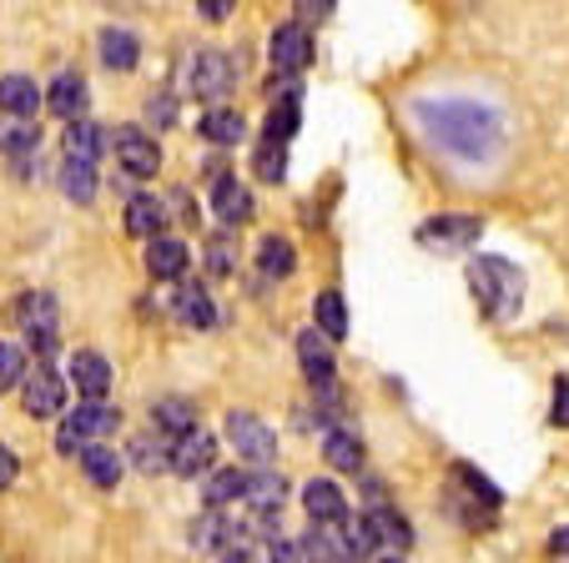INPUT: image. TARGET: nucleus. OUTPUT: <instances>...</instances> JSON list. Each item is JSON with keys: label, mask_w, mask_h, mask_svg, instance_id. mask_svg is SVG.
I'll list each match as a JSON object with an SVG mask.
<instances>
[{"label": "nucleus", "mask_w": 569, "mask_h": 563, "mask_svg": "<svg viewBox=\"0 0 569 563\" xmlns=\"http://www.w3.org/2000/svg\"><path fill=\"white\" fill-rule=\"evenodd\" d=\"M16 322L26 328V338H31V348L41 352V358L56 348V298L51 292H26V298L16 302Z\"/></svg>", "instance_id": "6"}, {"label": "nucleus", "mask_w": 569, "mask_h": 563, "mask_svg": "<svg viewBox=\"0 0 569 563\" xmlns=\"http://www.w3.org/2000/svg\"><path fill=\"white\" fill-rule=\"evenodd\" d=\"M383 563H403V559H383Z\"/></svg>", "instance_id": "48"}, {"label": "nucleus", "mask_w": 569, "mask_h": 563, "mask_svg": "<svg viewBox=\"0 0 569 563\" xmlns=\"http://www.w3.org/2000/svg\"><path fill=\"white\" fill-rule=\"evenodd\" d=\"M111 147H117V161H121V171H127V177H137V181L157 177L161 147H157V141H151L141 127H121L117 137H111Z\"/></svg>", "instance_id": "7"}, {"label": "nucleus", "mask_w": 569, "mask_h": 563, "mask_svg": "<svg viewBox=\"0 0 569 563\" xmlns=\"http://www.w3.org/2000/svg\"><path fill=\"white\" fill-rule=\"evenodd\" d=\"M167 463H172V473H182V479H197V473H207V468L217 463V443H212V433H187V438H177L172 448H167Z\"/></svg>", "instance_id": "11"}, {"label": "nucleus", "mask_w": 569, "mask_h": 563, "mask_svg": "<svg viewBox=\"0 0 569 563\" xmlns=\"http://www.w3.org/2000/svg\"><path fill=\"white\" fill-rule=\"evenodd\" d=\"M71 383L81 398H91V403H101V398L111 393V362L101 358V352H76L71 358Z\"/></svg>", "instance_id": "17"}, {"label": "nucleus", "mask_w": 569, "mask_h": 563, "mask_svg": "<svg viewBox=\"0 0 569 563\" xmlns=\"http://www.w3.org/2000/svg\"><path fill=\"white\" fill-rule=\"evenodd\" d=\"M147 272L157 277V282H172V277L187 272V247L177 242V237H157V242L147 247Z\"/></svg>", "instance_id": "22"}, {"label": "nucleus", "mask_w": 569, "mask_h": 563, "mask_svg": "<svg viewBox=\"0 0 569 563\" xmlns=\"http://www.w3.org/2000/svg\"><path fill=\"white\" fill-rule=\"evenodd\" d=\"M197 11H202L207 21H227V11H232V0H202Z\"/></svg>", "instance_id": "45"}, {"label": "nucleus", "mask_w": 569, "mask_h": 563, "mask_svg": "<svg viewBox=\"0 0 569 563\" xmlns=\"http://www.w3.org/2000/svg\"><path fill=\"white\" fill-rule=\"evenodd\" d=\"M227 438L248 463H272L278 458V433L252 413H227Z\"/></svg>", "instance_id": "5"}, {"label": "nucleus", "mask_w": 569, "mask_h": 563, "mask_svg": "<svg viewBox=\"0 0 569 563\" xmlns=\"http://www.w3.org/2000/svg\"><path fill=\"white\" fill-rule=\"evenodd\" d=\"M322 458H328L338 473H358V468H363V443H358V433H348V428H328V433H322Z\"/></svg>", "instance_id": "21"}, {"label": "nucleus", "mask_w": 569, "mask_h": 563, "mask_svg": "<svg viewBox=\"0 0 569 563\" xmlns=\"http://www.w3.org/2000/svg\"><path fill=\"white\" fill-rule=\"evenodd\" d=\"M469 282H473L479 308L489 312L495 322L515 318L519 302H525V277H519L509 262H499V257H479V262L469 267Z\"/></svg>", "instance_id": "2"}, {"label": "nucleus", "mask_w": 569, "mask_h": 563, "mask_svg": "<svg viewBox=\"0 0 569 563\" xmlns=\"http://www.w3.org/2000/svg\"><path fill=\"white\" fill-rule=\"evenodd\" d=\"M555 423L569 428V383H565V378L555 383Z\"/></svg>", "instance_id": "43"}, {"label": "nucleus", "mask_w": 569, "mask_h": 563, "mask_svg": "<svg viewBox=\"0 0 569 563\" xmlns=\"http://www.w3.org/2000/svg\"><path fill=\"white\" fill-rule=\"evenodd\" d=\"M363 529H368V539H373V543H383V549H398V553L413 543L409 519H403V513H393L388 503H373V513L363 519Z\"/></svg>", "instance_id": "18"}, {"label": "nucleus", "mask_w": 569, "mask_h": 563, "mask_svg": "<svg viewBox=\"0 0 569 563\" xmlns=\"http://www.w3.org/2000/svg\"><path fill=\"white\" fill-rule=\"evenodd\" d=\"M51 111L56 117H66V121H81V111H87V81H81V76L76 71H61L51 81Z\"/></svg>", "instance_id": "20"}, {"label": "nucleus", "mask_w": 569, "mask_h": 563, "mask_svg": "<svg viewBox=\"0 0 569 563\" xmlns=\"http://www.w3.org/2000/svg\"><path fill=\"white\" fill-rule=\"evenodd\" d=\"M147 117H151V121H157V127H167V121H172V117H177V101H172V97H151Z\"/></svg>", "instance_id": "42"}, {"label": "nucleus", "mask_w": 569, "mask_h": 563, "mask_svg": "<svg viewBox=\"0 0 569 563\" xmlns=\"http://www.w3.org/2000/svg\"><path fill=\"white\" fill-rule=\"evenodd\" d=\"M258 177L262 181H282V177H288V147H268V141H262V147H258Z\"/></svg>", "instance_id": "37"}, {"label": "nucleus", "mask_w": 569, "mask_h": 563, "mask_svg": "<svg viewBox=\"0 0 569 563\" xmlns=\"http://www.w3.org/2000/svg\"><path fill=\"white\" fill-rule=\"evenodd\" d=\"M21 378H26V352L16 342H0V393L21 388Z\"/></svg>", "instance_id": "36"}, {"label": "nucleus", "mask_w": 569, "mask_h": 563, "mask_svg": "<svg viewBox=\"0 0 569 563\" xmlns=\"http://www.w3.org/2000/svg\"><path fill=\"white\" fill-rule=\"evenodd\" d=\"M298 362H302V372H308L312 388H333L338 362H333V348H328V338H322L318 328L298 332Z\"/></svg>", "instance_id": "14"}, {"label": "nucleus", "mask_w": 569, "mask_h": 563, "mask_svg": "<svg viewBox=\"0 0 569 563\" xmlns=\"http://www.w3.org/2000/svg\"><path fill=\"white\" fill-rule=\"evenodd\" d=\"M161 227H167V207H161L157 197H131V202H127V232L157 242Z\"/></svg>", "instance_id": "25"}, {"label": "nucleus", "mask_w": 569, "mask_h": 563, "mask_svg": "<svg viewBox=\"0 0 569 563\" xmlns=\"http://www.w3.org/2000/svg\"><path fill=\"white\" fill-rule=\"evenodd\" d=\"M121 418L111 413L107 403H87V408H76V413L61 418V428H56V448L61 453H87V448H97L107 433H117Z\"/></svg>", "instance_id": "3"}, {"label": "nucleus", "mask_w": 569, "mask_h": 563, "mask_svg": "<svg viewBox=\"0 0 569 563\" xmlns=\"http://www.w3.org/2000/svg\"><path fill=\"white\" fill-rule=\"evenodd\" d=\"M272 563H308V559H302L298 543H278V539H272Z\"/></svg>", "instance_id": "44"}, {"label": "nucleus", "mask_w": 569, "mask_h": 563, "mask_svg": "<svg viewBox=\"0 0 569 563\" xmlns=\"http://www.w3.org/2000/svg\"><path fill=\"white\" fill-rule=\"evenodd\" d=\"M41 107V86L31 76H0V111H11V117H36Z\"/></svg>", "instance_id": "23"}, {"label": "nucleus", "mask_w": 569, "mask_h": 563, "mask_svg": "<svg viewBox=\"0 0 569 563\" xmlns=\"http://www.w3.org/2000/svg\"><path fill=\"white\" fill-rule=\"evenodd\" d=\"M207 267H212L217 277H227L237 267V257H232V242L227 237H212V247H207Z\"/></svg>", "instance_id": "40"}, {"label": "nucleus", "mask_w": 569, "mask_h": 563, "mask_svg": "<svg viewBox=\"0 0 569 563\" xmlns=\"http://www.w3.org/2000/svg\"><path fill=\"white\" fill-rule=\"evenodd\" d=\"M258 262H262V272H268V277H292L298 257H292V242H288V237H262Z\"/></svg>", "instance_id": "32"}, {"label": "nucleus", "mask_w": 569, "mask_h": 563, "mask_svg": "<svg viewBox=\"0 0 569 563\" xmlns=\"http://www.w3.org/2000/svg\"><path fill=\"white\" fill-rule=\"evenodd\" d=\"M308 61H312V36H308V26H298V21L278 26V31H272V71L298 76Z\"/></svg>", "instance_id": "10"}, {"label": "nucleus", "mask_w": 569, "mask_h": 563, "mask_svg": "<svg viewBox=\"0 0 569 563\" xmlns=\"http://www.w3.org/2000/svg\"><path fill=\"white\" fill-rule=\"evenodd\" d=\"M242 479H248V473H237V468H222V473H212V483H207V503H212V513L222 509V503L242 499Z\"/></svg>", "instance_id": "35"}, {"label": "nucleus", "mask_w": 569, "mask_h": 563, "mask_svg": "<svg viewBox=\"0 0 569 563\" xmlns=\"http://www.w3.org/2000/svg\"><path fill=\"white\" fill-rule=\"evenodd\" d=\"M302 509H308V519L318 523V529H338V523L348 519V499L338 483L328 479H312L308 489H302Z\"/></svg>", "instance_id": "12"}, {"label": "nucleus", "mask_w": 569, "mask_h": 563, "mask_svg": "<svg viewBox=\"0 0 569 563\" xmlns=\"http://www.w3.org/2000/svg\"><path fill=\"white\" fill-rule=\"evenodd\" d=\"M36 147H41V131H36V127H26V121H11V127H0V151H11L16 161H26Z\"/></svg>", "instance_id": "34"}, {"label": "nucleus", "mask_w": 569, "mask_h": 563, "mask_svg": "<svg viewBox=\"0 0 569 563\" xmlns=\"http://www.w3.org/2000/svg\"><path fill=\"white\" fill-rule=\"evenodd\" d=\"M312 318H318V332L322 338H343L348 332V302H343V292H318L312 298Z\"/></svg>", "instance_id": "28"}, {"label": "nucleus", "mask_w": 569, "mask_h": 563, "mask_svg": "<svg viewBox=\"0 0 569 563\" xmlns=\"http://www.w3.org/2000/svg\"><path fill=\"white\" fill-rule=\"evenodd\" d=\"M237 71H242V61H237L232 51H222V46H207V51H197V61H192V91L202 101L227 97V91L237 86Z\"/></svg>", "instance_id": "4"}, {"label": "nucleus", "mask_w": 569, "mask_h": 563, "mask_svg": "<svg viewBox=\"0 0 569 563\" xmlns=\"http://www.w3.org/2000/svg\"><path fill=\"white\" fill-rule=\"evenodd\" d=\"M242 499L252 503V513H258V523H272L282 513V499H288V483H282V473H248L242 479Z\"/></svg>", "instance_id": "13"}, {"label": "nucleus", "mask_w": 569, "mask_h": 563, "mask_svg": "<svg viewBox=\"0 0 569 563\" xmlns=\"http://www.w3.org/2000/svg\"><path fill=\"white\" fill-rule=\"evenodd\" d=\"M237 539H242V523L222 519V513H202V519L192 523V543L197 549H237Z\"/></svg>", "instance_id": "24"}, {"label": "nucleus", "mask_w": 569, "mask_h": 563, "mask_svg": "<svg viewBox=\"0 0 569 563\" xmlns=\"http://www.w3.org/2000/svg\"><path fill=\"white\" fill-rule=\"evenodd\" d=\"M298 117H302V86L288 81L268 111V147H288L292 131H298Z\"/></svg>", "instance_id": "15"}, {"label": "nucleus", "mask_w": 569, "mask_h": 563, "mask_svg": "<svg viewBox=\"0 0 569 563\" xmlns=\"http://www.w3.org/2000/svg\"><path fill=\"white\" fill-rule=\"evenodd\" d=\"M101 61L111 66V71H131V66L141 61V41L131 31H101Z\"/></svg>", "instance_id": "27"}, {"label": "nucleus", "mask_w": 569, "mask_h": 563, "mask_svg": "<svg viewBox=\"0 0 569 563\" xmlns=\"http://www.w3.org/2000/svg\"><path fill=\"white\" fill-rule=\"evenodd\" d=\"M197 131H202V137L212 141V147H232V141H242V131H248V127H242V117H237V111L217 107V111H207L202 127H197Z\"/></svg>", "instance_id": "31"}, {"label": "nucleus", "mask_w": 569, "mask_h": 563, "mask_svg": "<svg viewBox=\"0 0 569 563\" xmlns=\"http://www.w3.org/2000/svg\"><path fill=\"white\" fill-rule=\"evenodd\" d=\"M81 468H87V479L97 483V489H117L121 453H117V448H107V443H97V448H87V453H81Z\"/></svg>", "instance_id": "29"}, {"label": "nucleus", "mask_w": 569, "mask_h": 563, "mask_svg": "<svg viewBox=\"0 0 569 563\" xmlns=\"http://www.w3.org/2000/svg\"><path fill=\"white\" fill-rule=\"evenodd\" d=\"M151 428H157V433H172V443H177V438L197 433V408L187 403V398H161V403L151 408Z\"/></svg>", "instance_id": "19"}, {"label": "nucleus", "mask_w": 569, "mask_h": 563, "mask_svg": "<svg viewBox=\"0 0 569 563\" xmlns=\"http://www.w3.org/2000/svg\"><path fill=\"white\" fill-rule=\"evenodd\" d=\"M101 157V127H91L87 117L66 127V161H81V167H97Z\"/></svg>", "instance_id": "26"}, {"label": "nucleus", "mask_w": 569, "mask_h": 563, "mask_svg": "<svg viewBox=\"0 0 569 563\" xmlns=\"http://www.w3.org/2000/svg\"><path fill=\"white\" fill-rule=\"evenodd\" d=\"M549 549H555V553H569V523L555 533V539H549Z\"/></svg>", "instance_id": "47"}, {"label": "nucleus", "mask_w": 569, "mask_h": 563, "mask_svg": "<svg viewBox=\"0 0 569 563\" xmlns=\"http://www.w3.org/2000/svg\"><path fill=\"white\" fill-rule=\"evenodd\" d=\"M177 318H182L187 328L202 332V328H212L217 322V308H212V298H207L202 288H182L177 292Z\"/></svg>", "instance_id": "30"}, {"label": "nucleus", "mask_w": 569, "mask_h": 563, "mask_svg": "<svg viewBox=\"0 0 569 563\" xmlns=\"http://www.w3.org/2000/svg\"><path fill=\"white\" fill-rule=\"evenodd\" d=\"M212 212H217V222H222V227L252 222V192H248V187H242L237 177H217V187H212Z\"/></svg>", "instance_id": "16"}, {"label": "nucleus", "mask_w": 569, "mask_h": 563, "mask_svg": "<svg viewBox=\"0 0 569 563\" xmlns=\"http://www.w3.org/2000/svg\"><path fill=\"white\" fill-rule=\"evenodd\" d=\"M21 403L31 418H56L66 408V383H61V372H51L41 362L36 372H26L21 378Z\"/></svg>", "instance_id": "8"}, {"label": "nucleus", "mask_w": 569, "mask_h": 563, "mask_svg": "<svg viewBox=\"0 0 569 563\" xmlns=\"http://www.w3.org/2000/svg\"><path fill=\"white\" fill-rule=\"evenodd\" d=\"M16 479H21V463H16V453H11V448H0V493L11 489Z\"/></svg>", "instance_id": "41"}, {"label": "nucleus", "mask_w": 569, "mask_h": 563, "mask_svg": "<svg viewBox=\"0 0 569 563\" xmlns=\"http://www.w3.org/2000/svg\"><path fill=\"white\" fill-rule=\"evenodd\" d=\"M61 192L76 197V202H91V197H97V171L81 167V161H66L61 167Z\"/></svg>", "instance_id": "33"}, {"label": "nucleus", "mask_w": 569, "mask_h": 563, "mask_svg": "<svg viewBox=\"0 0 569 563\" xmlns=\"http://www.w3.org/2000/svg\"><path fill=\"white\" fill-rule=\"evenodd\" d=\"M222 563H262V559H258V553H252V549H232Z\"/></svg>", "instance_id": "46"}, {"label": "nucleus", "mask_w": 569, "mask_h": 563, "mask_svg": "<svg viewBox=\"0 0 569 563\" xmlns=\"http://www.w3.org/2000/svg\"><path fill=\"white\" fill-rule=\"evenodd\" d=\"M453 479H459V483H469V489H473V499H483V503H489V509H495V503H499V489H495V483H489V479H483V473H473L469 463H459V468H453Z\"/></svg>", "instance_id": "39"}, {"label": "nucleus", "mask_w": 569, "mask_h": 563, "mask_svg": "<svg viewBox=\"0 0 569 563\" xmlns=\"http://www.w3.org/2000/svg\"><path fill=\"white\" fill-rule=\"evenodd\" d=\"M423 117L433 121V137L459 157H489L499 147V117H489L483 107L443 101V107H423Z\"/></svg>", "instance_id": "1"}, {"label": "nucleus", "mask_w": 569, "mask_h": 563, "mask_svg": "<svg viewBox=\"0 0 569 563\" xmlns=\"http://www.w3.org/2000/svg\"><path fill=\"white\" fill-rule=\"evenodd\" d=\"M479 217H433V222L419 227V242L433 247V252H469L479 242Z\"/></svg>", "instance_id": "9"}, {"label": "nucleus", "mask_w": 569, "mask_h": 563, "mask_svg": "<svg viewBox=\"0 0 569 563\" xmlns=\"http://www.w3.org/2000/svg\"><path fill=\"white\" fill-rule=\"evenodd\" d=\"M131 453H137L141 473H161V468H172V463H167V448L151 443V438H137V443H131Z\"/></svg>", "instance_id": "38"}]
</instances>
